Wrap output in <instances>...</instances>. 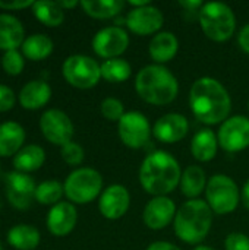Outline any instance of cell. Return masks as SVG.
Listing matches in <instances>:
<instances>
[{"label":"cell","instance_id":"cell-1","mask_svg":"<svg viewBox=\"0 0 249 250\" xmlns=\"http://www.w3.org/2000/svg\"><path fill=\"white\" fill-rule=\"evenodd\" d=\"M189 105L201 123L217 125L229 119L232 100L227 89L217 79L203 76L191 86Z\"/></svg>","mask_w":249,"mask_h":250},{"label":"cell","instance_id":"cell-2","mask_svg":"<svg viewBox=\"0 0 249 250\" xmlns=\"http://www.w3.org/2000/svg\"><path fill=\"white\" fill-rule=\"evenodd\" d=\"M182 171L175 157L156 151L145 157L139 168V183L153 196H166L181 183Z\"/></svg>","mask_w":249,"mask_h":250},{"label":"cell","instance_id":"cell-3","mask_svg":"<svg viewBox=\"0 0 249 250\" xmlns=\"http://www.w3.org/2000/svg\"><path fill=\"white\" fill-rule=\"evenodd\" d=\"M135 89L145 103L153 105L170 104L179 92V83L175 75L161 64H148L142 67L135 78Z\"/></svg>","mask_w":249,"mask_h":250},{"label":"cell","instance_id":"cell-4","mask_svg":"<svg viewBox=\"0 0 249 250\" xmlns=\"http://www.w3.org/2000/svg\"><path fill=\"white\" fill-rule=\"evenodd\" d=\"M175 233L188 245H200L208 234L213 224V211L207 201H186L176 212Z\"/></svg>","mask_w":249,"mask_h":250},{"label":"cell","instance_id":"cell-5","mask_svg":"<svg viewBox=\"0 0 249 250\" xmlns=\"http://www.w3.org/2000/svg\"><path fill=\"white\" fill-rule=\"evenodd\" d=\"M200 25L203 32L213 41L223 42L232 38L236 29L233 10L220 1L205 3L200 10Z\"/></svg>","mask_w":249,"mask_h":250},{"label":"cell","instance_id":"cell-6","mask_svg":"<svg viewBox=\"0 0 249 250\" xmlns=\"http://www.w3.org/2000/svg\"><path fill=\"white\" fill-rule=\"evenodd\" d=\"M65 195L72 204H90L101 192L103 177L101 174L90 167H81L73 170L63 183Z\"/></svg>","mask_w":249,"mask_h":250},{"label":"cell","instance_id":"cell-7","mask_svg":"<svg viewBox=\"0 0 249 250\" xmlns=\"http://www.w3.org/2000/svg\"><path fill=\"white\" fill-rule=\"evenodd\" d=\"M62 75L69 85L78 89H90L101 79V64L90 56L73 54L63 62Z\"/></svg>","mask_w":249,"mask_h":250},{"label":"cell","instance_id":"cell-8","mask_svg":"<svg viewBox=\"0 0 249 250\" xmlns=\"http://www.w3.org/2000/svg\"><path fill=\"white\" fill-rule=\"evenodd\" d=\"M207 204L219 215L232 214L239 204V190L233 179L226 174H216L207 182Z\"/></svg>","mask_w":249,"mask_h":250},{"label":"cell","instance_id":"cell-9","mask_svg":"<svg viewBox=\"0 0 249 250\" xmlns=\"http://www.w3.org/2000/svg\"><path fill=\"white\" fill-rule=\"evenodd\" d=\"M40 130L50 144L60 148L72 141L75 132L70 117L59 108H48L43 113L40 117Z\"/></svg>","mask_w":249,"mask_h":250},{"label":"cell","instance_id":"cell-10","mask_svg":"<svg viewBox=\"0 0 249 250\" xmlns=\"http://www.w3.org/2000/svg\"><path fill=\"white\" fill-rule=\"evenodd\" d=\"M35 189L37 185L29 174L13 170L4 176V195L15 209H28L35 199Z\"/></svg>","mask_w":249,"mask_h":250},{"label":"cell","instance_id":"cell-11","mask_svg":"<svg viewBox=\"0 0 249 250\" xmlns=\"http://www.w3.org/2000/svg\"><path fill=\"white\" fill-rule=\"evenodd\" d=\"M117 133L126 146L139 149L150 141L151 126L142 113L128 111L117 122Z\"/></svg>","mask_w":249,"mask_h":250},{"label":"cell","instance_id":"cell-12","mask_svg":"<svg viewBox=\"0 0 249 250\" xmlns=\"http://www.w3.org/2000/svg\"><path fill=\"white\" fill-rule=\"evenodd\" d=\"M219 145L227 152H239L249 146V119L245 116H232L225 120L219 129Z\"/></svg>","mask_w":249,"mask_h":250},{"label":"cell","instance_id":"cell-13","mask_svg":"<svg viewBox=\"0 0 249 250\" xmlns=\"http://www.w3.org/2000/svg\"><path fill=\"white\" fill-rule=\"evenodd\" d=\"M92 50L103 59H117L129 45V35L120 26H106L92 38Z\"/></svg>","mask_w":249,"mask_h":250},{"label":"cell","instance_id":"cell-14","mask_svg":"<svg viewBox=\"0 0 249 250\" xmlns=\"http://www.w3.org/2000/svg\"><path fill=\"white\" fill-rule=\"evenodd\" d=\"M163 22L161 10L151 4L132 9L125 19L126 26L136 35H151L163 26Z\"/></svg>","mask_w":249,"mask_h":250},{"label":"cell","instance_id":"cell-15","mask_svg":"<svg viewBox=\"0 0 249 250\" xmlns=\"http://www.w3.org/2000/svg\"><path fill=\"white\" fill-rule=\"evenodd\" d=\"M131 205V195L128 189L122 185L109 186L98 199V209L101 215L107 220L122 218Z\"/></svg>","mask_w":249,"mask_h":250},{"label":"cell","instance_id":"cell-16","mask_svg":"<svg viewBox=\"0 0 249 250\" xmlns=\"http://www.w3.org/2000/svg\"><path fill=\"white\" fill-rule=\"evenodd\" d=\"M176 205L167 196H154L144 208L142 220L151 230H161L167 227L176 217Z\"/></svg>","mask_w":249,"mask_h":250},{"label":"cell","instance_id":"cell-17","mask_svg":"<svg viewBox=\"0 0 249 250\" xmlns=\"http://www.w3.org/2000/svg\"><path fill=\"white\" fill-rule=\"evenodd\" d=\"M78 221V212L72 202H59L47 214V230L56 237H65L72 233Z\"/></svg>","mask_w":249,"mask_h":250},{"label":"cell","instance_id":"cell-18","mask_svg":"<svg viewBox=\"0 0 249 250\" xmlns=\"http://www.w3.org/2000/svg\"><path fill=\"white\" fill-rule=\"evenodd\" d=\"M189 130L188 119L179 113H169L161 116L153 129L157 141L163 144H176L182 141Z\"/></svg>","mask_w":249,"mask_h":250},{"label":"cell","instance_id":"cell-19","mask_svg":"<svg viewBox=\"0 0 249 250\" xmlns=\"http://www.w3.org/2000/svg\"><path fill=\"white\" fill-rule=\"evenodd\" d=\"M51 98V86L44 79L26 82L19 91V104L25 110H40Z\"/></svg>","mask_w":249,"mask_h":250},{"label":"cell","instance_id":"cell-20","mask_svg":"<svg viewBox=\"0 0 249 250\" xmlns=\"http://www.w3.org/2000/svg\"><path fill=\"white\" fill-rule=\"evenodd\" d=\"M25 41V28L22 22L10 15L0 13V50H18Z\"/></svg>","mask_w":249,"mask_h":250},{"label":"cell","instance_id":"cell-21","mask_svg":"<svg viewBox=\"0 0 249 250\" xmlns=\"http://www.w3.org/2000/svg\"><path fill=\"white\" fill-rule=\"evenodd\" d=\"M25 129L13 120L0 125V157L9 158L15 157L25 142Z\"/></svg>","mask_w":249,"mask_h":250},{"label":"cell","instance_id":"cell-22","mask_svg":"<svg viewBox=\"0 0 249 250\" xmlns=\"http://www.w3.org/2000/svg\"><path fill=\"white\" fill-rule=\"evenodd\" d=\"M179 41L176 35L170 31H163L156 34L150 41V56L157 63H167L178 54Z\"/></svg>","mask_w":249,"mask_h":250},{"label":"cell","instance_id":"cell-23","mask_svg":"<svg viewBox=\"0 0 249 250\" xmlns=\"http://www.w3.org/2000/svg\"><path fill=\"white\" fill-rule=\"evenodd\" d=\"M219 139L210 129H203L197 132L191 141V152L197 161L207 163L211 161L217 154Z\"/></svg>","mask_w":249,"mask_h":250},{"label":"cell","instance_id":"cell-24","mask_svg":"<svg viewBox=\"0 0 249 250\" xmlns=\"http://www.w3.org/2000/svg\"><path fill=\"white\" fill-rule=\"evenodd\" d=\"M45 161V151L35 144L23 146L15 157H13V168L16 171L29 174L37 171L43 167Z\"/></svg>","mask_w":249,"mask_h":250},{"label":"cell","instance_id":"cell-25","mask_svg":"<svg viewBox=\"0 0 249 250\" xmlns=\"http://www.w3.org/2000/svg\"><path fill=\"white\" fill-rule=\"evenodd\" d=\"M7 243L15 250H35L40 245L41 234L34 226L18 224L7 231Z\"/></svg>","mask_w":249,"mask_h":250},{"label":"cell","instance_id":"cell-26","mask_svg":"<svg viewBox=\"0 0 249 250\" xmlns=\"http://www.w3.org/2000/svg\"><path fill=\"white\" fill-rule=\"evenodd\" d=\"M54 50L53 40L45 34H32L25 38L23 44L21 45V53L25 59L31 62H41L45 60Z\"/></svg>","mask_w":249,"mask_h":250},{"label":"cell","instance_id":"cell-27","mask_svg":"<svg viewBox=\"0 0 249 250\" xmlns=\"http://www.w3.org/2000/svg\"><path fill=\"white\" fill-rule=\"evenodd\" d=\"M179 185H181L182 193L186 198H189V201L195 199L207 188L205 171L200 166H189L183 170Z\"/></svg>","mask_w":249,"mask_h":250},{"label":"cell","instance_id":"cell-28","mask_svg":"<svg viewBox=\"0 0 249 250\" xmlns=\"http://www.w3.org/2000/svg\"><path fill=\"white\" fill-rule=\"evenodd\" d=\"M32 13L43 25L48 28L60 26L65 21V10L59 6L57 1L50 0H40L34 1L32 4Z\"/></svg>","mask_w":249,"mask_h":250},{"label":"cell","instance_id":"cell-29","mask_svg":"<svg viewBox=\"0 0 249 250\" xmlns=\"http://www.w3.org/2000/svg\"><path fill=\"white\" fill-rule=\"evenodd\" d=\"M81 7L94 19H110L125 7L122 0H82Z\"/></svg>","mask_w":249,"mask_h":250},{"label":"cell","instance_id":"cell-30","mask_svg":"<svg viewBox=\"0 0 249 250\" xmlns=\"http://www.w3.org/2000/svg\"><path fill=\"white\" fill-rule=\"evenodd\" d=\"M132 67L123 59H110L101 64V78L112 83H120L131 78Z\"/></svg>","mask_w":249,"mask_h":250},{"label":"cell","instance_id":"cell-31","mask_svg":"<svg viewBox=\"0 0 249 250\" xmlns=\"http://www.w3.org/2000/svg\"><path fill=\"white\" fill-rule=\"evenodd\" d=\"M65 195V188L57 180H45L40 185H37L35 189V201L41 205H51L62 202V196Z\"/></svg>","mask_w":249,"mask_h":250},{"label":"cell","instance_id":"cell-32","mask_svg":"<svg viewBox=\"0 0 249 250\" xmlns=\"http://www.w3.org/2000/svg\"><path fill=\"white\" fill-rule=\"evenodd\" d=\"M1 67L6 75L10 76H18L22 73L25 67V57L19 50H10L3 53L1 57Z\"/></svg>","mask_w":249,"mask_h":250},{"label":"cell","instance_id":"cell-33","mask_svg":"<svg viewBox=\"0 0 249 250\" xmlns=\"http://www.w3.org/2000/svg\"><path fill=\"white\" fill-rule=\"evenodd\" d=\"M60 155H62V160L68 166H73V167L79 166L85 158L84 148L79 144L73 142V141H70L69 144H66V145H63L60 148Z\"/></svg>","mask_w":249,"mask_h":250},{"label":"cell","instance_id":"cell-34","mask_svg":"<svg viewBox=\"0 0 249 250\" xmlns=\"http://www.w3.org/2000/svg\"><path fill=\"white\" fill-rule=\"evenodd\" d=\"M101 114L110 122H119L125 114L123 103L113 97L104 98L101 103Z\"/></svg>","mask_w":249,"mask_h":250},{"label":"cell","instance_id":"cell-35","mask_svg":"<svg viewBox=\"0 0 249 250\" xmlns=\"http://www.w3.org/2000/svg\"><path fill=\"white\" fill-rule=\"evenodd\" d=\"M16 104V94L7 85L0 83V113L10 111Z\"/></svg>","mask_w":249,"mask_h":250},{"label":"cell","instance_id":"cell-36","mask_svg":"<svg viewBox=\"0 0 249 250\" xmlns=\"http://www.w3.org/2000/svg\"><path fill=\"white\" fill-rule=\"evenodd\" d=\"M226 250H249V237L244 233H230L225 240Z\"/></svg>","mask_w":249,"mask_h":250},{"label":"cell","instance_id":"cell-37","mask_svg":"<svg viewBox=\"0 0 249 250\" xmlns=\"http://www.w3.org/2000/svg\"><path fill=\"white\" fill-rule=\"evenodd\" d=\"M32 0H13V1H4L0 0V9L1 10H22L26 7H32Z\"/></svg>","mask_w":249,"mask_h":250},{"label":"cell","instance_id":"cell-38","mask_svg":"<svg viewBox=\"0 0 249 250\" xmlns=\"http://www.w3.org/2000/svg\"><path fill=\"white\" fill-rule=\"evenodd\" d=\"M238 42H239L241 48L249 54V23L241 29V32L238 35Z\"/></svg>","mask_w":249,"mask_h":250},{"label":"cell","instance_id":"cell-39","mask_svg":"<svg viewBox=\"0 0 249 250\" xmlns=\"http://www.w3.org/2000/svg\"><path fill=\"white\" fill-rule=\"evenodd\" d=\"M145 250H181L176 245L169 242H154L151 243Z\"/></svg>","mask_w":249,"mask_h":250},{"label":"cell","instance_id":"cell-40","mask_svg":"<svg viewBox=\"0 0 249 250\" xmlns=\"http://www.w3.org/2000/svg\"><path fill=\"white\" fill-rule=\"evenodd\" d=\"M179 4L182 7H185L186 10H189V12H195V10H198L200 7L204 6L201 0H181Z\"/></svg>","mask_w":249,"mask_h":250},{"label":"cell","instance_id":"cell-41","mask_svg":"<svg viewBox=\"0 0 249 250\" xmlns=\"http://www.w3.org/2000/svg\"><path fill=\"white\" fill-rule=\"evenodd\" d=\"M242 204L249 211V179L245 182V185L242 188Z\"/></svg>","mask_w":249,"mask_h":250},{"label":"cell","instance_id":"cell-42","mask_svg":"<svg viewBox=\"0 0 249 250\" xmlns=\"http://www.w3.org/2000/svg\"><path fill=\"white\" fill-rule=\"evenodd\" d=\"M59 3V6L65 10V9H73V7H76L78 4H81V1H78V0H62V1H57Z\"/></svg>","mask_w":249,"mask_h":250},{"label":"cell","instance_id":"cell-43","mask_svg":"<svg viewBox=\"0 0 249 250\" xmlns=\"http://www.w3.org/2000/svg\"><path fill=\"white\" fill-rule=\"evenodd\" d=\"M194 250H216V249H213V248H210V246H197Z\"/></svg>","mask_w":249,"mask_h":250},{"label":"cell","instance_id":"cell-44","mask_svg":"<svg viewBox=\"0 0 249 250\" xmlns=\"http://www.w3.org/2000/svg\"><path fill=\"white\" fill-rule=\"evenodd\" d=\"M0 250H1V245H0Z\"/></svg>","mask_w":249,"mask_h":250},{"label":"cell","instance_id":"cell-45","mask_svg":"<svg viewBox=\"0 0 249 250\" xmlns=\"http://www.w3.org/2000/svg\"><path fill=\"white\" fill-rule=\"evenodd\" d=\"M248 107H249V104H248Z\"/></svg>","mask_w":249,"mask_h":250}]
</instances>
